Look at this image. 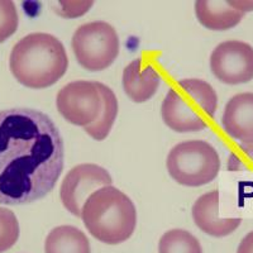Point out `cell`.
Returning <instances> with one entry per match:
<instances>
[{
    "label": "cell",
    "instance_id": "1",
    "mask_svg": "<svg viewBox=\"0 0 253 253\" xmlns=\"http://www.w3.org/2000/svg\"><path fill=\"white\" fill-rule=\"evenodd\" d=\"M65 147L48 115L29 108L0 110V205L31 204L53 190Z\"/></svg>",
    "mask_w": 253,
    "mask_h": 253
},
{
    "label": "cell",
    "instance_id": "2",
    "mask_svg": "<svg viewBox=\"0 0 253 253\" xmlns=\"http://www.w3.org/2000/svg\"><path fill=\"white\" fill-rule=\"evenodd\" d=\"M9 67L23 86L46 89L66 74L69 58L63 44L55 36L31 33L13 47Z\"/></svg>",
    "mask_w": 253,
    "mask_h": 253
},
{
    "label": "cell",
    "instance_id": "3",
    "mask_svg": "<svg viewBox=\"0 0 253 253\" xmlns=\"http://www.w3.org/2000/svg\"><path fill=\"white\" fill-rule=\"evenodd\" d=\"M80 218L95 239L114 246L132 237L137 225V210L128 195L110 185L89 196Z\"/></svg>",
    "mask_w": 253,
    "mask_h": 253
},
{
    "label": "cell",
    "instance_id": "4",
    "mask_svg": "<svg viewBox=\"0 0 253 253\" xmlns=\"http://www.w3.org/2000/svg\"><path fill=\"white\" fill-rule=\"evenodd\" d=\"M216 108L218 96L209 83L184 79L167 91L161 115L165 124L175 132H199L213 121Z\"/></svg>",
    "mask_w": 253,
    "mask_h": 253
},
{
    "label": "cell",
    "instance_id": "5",
    "mask_svg": "<svg viewBox=\"0 0 253 253\" xmlns=\"http://www.w3.org/2000/svg\"><path fill=\"white\" fill-rule=\"evenodd\" d=\"M166 167L177 184L199 187L215 180L220 171V158L208 142L185 141L172 147L167 156Z\"/></svg>",
    "mask_w": 253,
    "mask_h": 253
},
{
    "label": "cell",
    "instance_id": "6",
    "mask_svg": "<svg viewBox=\"0 0 253 253\" xmlns=\"http://www.w3.org/2000/svg\"><path fill=\"white\" fill-rule=\"evenodd\" d=\"M71 46L81 67L103 71L118 57L119 37L114 27L98 20L79 27L72 36Z\"/></svg>",
    "mask_w": 253,
    "mask_h": 253
},
{
    "label": "cell",
    "instance_id": "7",
    "mask_svg": "<svg viewBox=\"0 0 253 253\" xmlns=\"http://www.w3.org/2000/svg\"><path fill=\"white\" fill-rule=\"evenodd\" d=\"M58 113L74 126H91L103 110V98L96 81L78 80L67 84L56 96Z\"/></svg>",
    "mask_w": 253,
    "mask_h": 253
},
{
    "label": "cell",
    "instance_id": "8",
    "mask_svg": "<svg viewBox=\"0 0 253 253\" xmlns=\"http://www.w3.org/2000/svg\"><path fill=\"white\" fill-rule=\"evenodd\" d=\"M112 182V176L104 167L95 164L78 165L67 172L61 184V202L72 215L80 216L89 196L101 187L110 186Z\"/></svg>",
    "mask_w": 253,
    "mask_h": 253
},
{
    "label": "cell",
    "instance_id": "9",
    "mask_svg": "<svg viewBox=\"0 0 253 253\" xmlns=\"http://www.w3.org/2000/svg\"><path fill=\"white\" fill-rule=\"evenodd\" d=\"M213 75L227 85L250 83L253 79V47L242 41H225L210 56Z\"/></svg>",
    "mask_w": 253,
    "mask_h": 253
},
{
    "label": "cell",
    "instance_id": "10",
    "mask_svg": "<svg viewBox=\"0 0 253 253\" xmlns=\"http://www.w3.org/2000/svg\"><path fill=\"white\" fill-rule=\"evenodd\" d=\"M193 219L204 233L215 238L232 234L241 225V218L219 216V191H209L196 199L193 205Z\"/></svg>",
    "mask_w": 253,
    "mask_h": 253
},
{
    "label": "cell",
    "instance_id": "11",
    "mask_svg": "<svg viewBox=\"0 0 253 253\" xmlns=\"http://www.w3.org/2000/svg\"><path fill=\"white\" fill-rule=\"evenodd\" d=\"M221 126L230 138L253 142V92H241L230 98L221 117Z\"/></svg>",
    "mask_w": 253,
    "mask_h": 253
},
{
    "label": "cell",
    "instance_id": "12",
    "mask_svg": "<svg viewBox=\"0 0 253 253\" xmlns=\"http://www.w3.org/2000/svg\"><path fill=\"white\" fill-rule=\"evenodd\" d=\"M122 83L124 92L130 100L144 103L157 92L161 76L151 63L144 62L142 58H135L124 69Z\"/></svg>",
    "mask_w": 253,
    "mask_h": 253
},
{
    "label": "cell",
    "instance_id": "13",
    "mask_svg": "<svg viewBox=\"0 0 253 253\" xmlns=\"http://www.w3.org/2000/svg\"><path fill=\"white\" fill-rule=\"evenodd\" d=\"M195 14L199 23L211 31L234 28L245 15L230 6L229 1L223 0H198L195 1Z\"/></svg>",
    "mask_w": 253,
    "mask_h": 253
},
{
    "label": "cell",
    "instance_id": "14",
    "mask_svg": "<svg viewBox=\"0 0 253 253\" xmlns=\"http://www.w3.org/2000/svg\"><path fill=\"white\" fill-rule=\"evenodd\" d=\"M44 253H91V248L83 230L72 225H60L47 236Z\"/></svg>",
    "mask_w": 253,
    "mask_h": 253
},
{
    "label": "cell",
    "instance_id": "15",
    "mask_svg": "<svg viewBox=\"0 0 253 253\" xmlns=\"http://www.w3.org/2000/svg\"><path fill=\"white\" fill-rule=\"evenodd\" d=\"M98 89L103 98V110L99 115L98 121L84 129L95 141H104L109 135L118 115V99L115 96L114 91L104 84L98 83Z\"/></svg>",
    "mask_w": 253,
    "mask_h": 253
},
{
    "label": "cell",
    "instance_id": "16",
    "mask_svg": "<svg viewBox=\"0 0 253 253\" xmlns=\"http://www.w3.org/2000/svg\"><path fill=\"white\" fill-rule=\"evenodd\" d=\"M158 253H203V248L199 239L187 230L171 229L160 239Z\"/></svg>",
    "mask_w": 253,
    "mask_h": 253
},
{
    "label": "cell",
    "instance_id": "17",
    "mask_svg": "<svg viewBox=\"0 0 253 253\" xmlns=\"http://www.w3.org/2000/svg\"><path fill=\"white\" fill-rule=\"evenodd\" d=\"M19 221L12 210L0 208V253L6 252L19 238Z\"/></svg>",
    "mask_w": 253,
    "mask_h": 253
},
{
    "label": "cell",
    "instance_id": "18",
    "mask_svg": "<svg viewBox=\"0 0 253 253\" xmlns=\"http://www.w3.org/2000/svg\"><path fill=\"white\" fill-rule=\"evenodd\" d=\"M17 6L10 0H0V43L12 37L18 29Z\"/></svg>",
    "mask_w": 253,
    "mask_h": 253
},
{
    "label": "cell",
    "instance_id": "19",
    "mask_svg": "<svg viewBox=\"0 0 253 253\" xmlns=\"http://www.w3.org/2000/svg\"><path fill=\"white\" fill-rule=\"evenodd\" d=\"M228 171H253V142L239 143L229 153Z\"/></svg>",
    "mask_w": 253,
    "mask_h": 253
},
{
    "label": "cell",
    "instance_id": "20",
    "mask_svg": "<svg viewBox=\"0 0 253 253\" xmlns=\"http://www.w3.org/2000/svg\"><path fill=\"white\" fill-rule=\"evenodd\" d=\"M237 253H253V230L242 239Z\"/></svg>",
    "mask_w": 253,
    "mask_h": 253
},
{
    "label": "cell",
    "instance_id": "21",
    "mask_svg": "<svg viewBox=\"0 0 253 253\" xmlns=\"http://www.w3.org/2000/svg\"><path fill=\"white\" fill-rule=\"evenodd\" d=\"M230 6H233L236 10L243 13L253 10V1H229Z\"/></svg>",
    "mask_w": 253,
    "mask_h": 253
}]
</instances>
